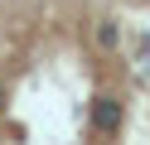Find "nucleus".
<instances>
[{
  "instance_id": "f257e3e1",
  "label": "nucleus",
  "mask_w": 150,
  "mask_h": 145,
  "mask_svg": "<svg viewBox=\"0 0 150 145\" xmlns=\"http://www.w3.org/2000/svg\"><path fill=\"white\" fill-rule=\"evenodd\" d=\"M131 5H136L140 15L150 19V0H131ZM140 48H145V58H140V63H150V24H145V34H140Z\"/></svg>"
},
{
  "instance_id": "f03ea898",
  "label": "nucleus",
  "mask_w": 150,
  "mask_h": 145,
  "mask_svg": "<svg viewBox=\"0 0 150 145\" xmlns=\"http://www.w3.org/2000/svg\"><path fill=\"white\" fill-rule=\"evenodd\" d=\"M0 111H5V87H0Z\"/></svg>"
}]
</instances>
